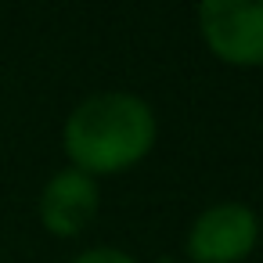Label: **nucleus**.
<instances>
[{
	"label": "nucleus",
	"mask_w": 263,
	"mask_h": 263,
	"mask_svg": "<svg viewBox=\"0 0 263 263\" xmlns=\"http://www.w3.org/2000/svg\"><path fill=\"white\" fill-rule=\"evenodd\" d=\"M155 112L144 98L126 90H105L80 101L62 130V148L72 170L87 177H108L137 166L155 144Z\"/></svg>",
	"instance_id": "obj_1"
},
{
	"label": "nucleus",
	"mask_w": 263,
	"mask_h": 263,
	"mask_svg": "<svg viewBox=\"0 0 263 263\" xmlns=\"http://www.w3.org/2000/svg\"><path fill=\"white\" fill-rule=\"evenodd\" d=\"M198 33L220 62L263 65V0H198Z\"/></svg>",
	"instance_id": "obj_2"
},
{
	"label": "nucleus",
	"mask_w": 263,
	"mask_h": 263,
	"mask_svg": "<svg viewBox=\"0 0 263 263\" xmlns=\"http://www.w3.org/2000/svg\"><path fill=\"white\" fill-rule=\"evenodd\" d=\"M259 241V220L241 202H216L198 213L187 231V256L195 263H241Z\"/></svg>",
	"instance_id": "obj_3"
},
{
	"label": "nucleus",
	"mask_w": 263,
	"mask_h": 263,
	"mask_svg": "<svg viewBox=\"0 0 263 263\" xmlns=\"http://www.w3.org/2000/svg\"><path fill=\"white\" fill-rule=\"evenodd\" d=\"M98 180L83 170H58L40 191V223L58 238H76L98 216Z\"/></svg>",
	"instance_id": "obj_4"
},
{
	"label": "nucleus",
	"mask_w": 263,
	"mask_h": 263,
	"mask_svg": "<svg viewBox=\"0 0 263 263\" xmlns=\"http://www.w3.org/2000/svg\"><path fill=\"white\" fill-rule=\"evenodd\" d=\"M72 263H137V259H134V256H126L123 249L98 245V249H87V252H80Z\"/></svg>",
	"instance_id": "obj_5"
}]
</instances>
